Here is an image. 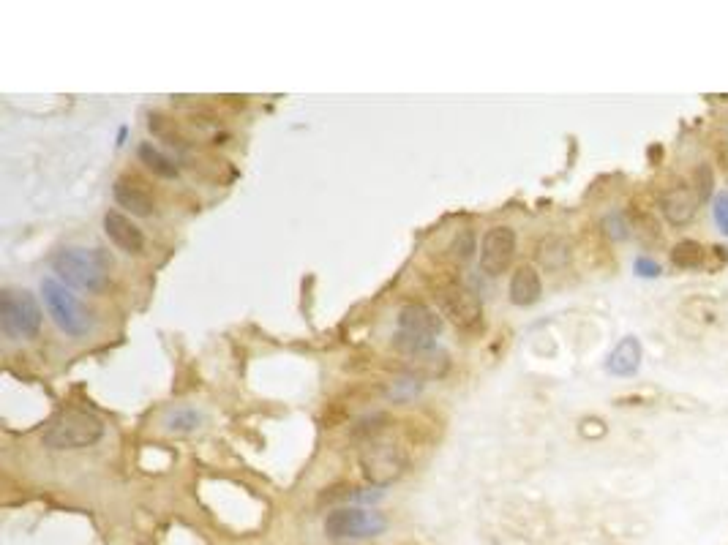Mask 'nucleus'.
<instances>
[{"instance_id":"dca6fc26","label":"nucleus","mask_w":728,"mask_h":545,"mask_svg":"<svg viewBox=\"0 0 728 545\" xmlns=\"http://www.w3.org/2000/svg\"><path fill=\"white\" fill-rule=\"evenodd\" d=\"M137 153H140V161L153 175H159V178H178V164L167 153H161L153 142H142Z\"/></svg>"},{"instance_id":"6ab92c4d","label":"nucleus","mask_w":728,"mask_h":545,"mask_svg":"<svg viewBox=\"0 0 728 545\" xmlns=\"http://www.w3.org/2000/svg\"><path fill=\"white\" fill-rule=\"evenodd\" d=\"M693 178H696V197L699 202H707L712 197V189H715V175H712V169L707 164H699L696 172H693Z\"/></svg>"},{"instance_id":"a211bd4d","label":"nucleus","mask_w":728,"mask_h":545,"mask_svg":"<svg viewBox=\"0 0 728 545\" xmlns=\"http://www.w3.org/2000/svg\"><path fill=\"white\" fill-rule=\"evenodd\" d=\"M475 251H478V248H475V232H472V229H464V232L456 235V240L450 243V254L459 259V262H467Z\"/></svg>"},{"instance_id":"20e7f679","label":"nucleus","mask_w":728,"mask_h":545,"mask_svg":"<svg viewBox=\"0 0 728 545\" xmlns=\"http://www.w3.org/2000/svg\"><path fill=\"white\" fill-rule=\"evenodd\" d=\"M439 330H442V322H439L437 311H431L423 303H407L396 319V347L409 355H420L434 347Z\"/></svg>"},{"instance_id":"f3484780","label":"nucleus","mask_w":728,"mask_h":545,"mask_svg":"<svg viewBox=\"0 0 728 545\" xmlns=\"http://www.w3.org/2000/svg\"><path fill=\"white\" fill-rule=\"evenodd\" d=\"M202 426V415L191 407H175L164 415V428L170 434H194Z\"/></svg>"},{"instance_id":"2eb2a0df","label":"nucleus","mask_w":728,"mask_h":545,"mask_svg":"<svg viewBox=\"0 0 728 545\" xmlns=\"http://www.w3.org/2000/svg\"><path fill=\"white\" fill-rule=\"evenodd\" d=\"M671 262L679 270H699L707 262V248L701 246L699 240H679L677 246L671 248Z\"/></svg>"},{"instance_id":"412c9836","label":"nucleus","mask_w":728,"mask_h":545,"mask_svg":"<svg viewBox=\"0 0 728 545\" xmlns=\"http://www.w3.org/2000/svg\"><path fill=\"white\" fill-rule=\"evenodd\" d=\"M712 218H715V227H718L723 235H728V194L726 191L715 197V205H712Z\"/></svg>"},{"instance_id":"f257e3e1","label":"nucleus","mask_w":728,"mask_h":545,"mask_svg":"<svg viewBox=\"0 0 728 545\" xmlns=\"http://www.w3.org/2000/svg\"><path fill=\"white\" fill-rule=\"evenodd\" d=\"M52 270L66 287L104 292L110 284L112 259L104 248H63L52 259Z\"/></svg>"},{"instance_id":"0eeeda50","label":"nucleus","mask_w":728,"mask_h":545,"mask_svg":"<svg viewBox=\"0 0 728 545\" xmlns=\"http://www.w3.org/2000/svg\"><path fill=\"white\" fill-rule=\"evenodd\" d=\"M388 529V518L363 507H336L325 516V535L333 540H366Z\"/></svg>"},{"instance_id":"aec40b11","label":"nucleus","mask_w":728,"mask_h":545,"mask_svg":"<svg viewBox=\"0 0 728 545\" xmlns=\"http://www.w3.org/2000/svg\"><path fill=\"white\" fill-rule=\"evenodd\" d=\"M603 227H606V232H609V238H614V240L630 238V224H628V218L622 216V213H611V216H606Z\"/></svg>"},{"instance_id":"9b49d317","label":"nucleus","mask_w":728,"mask_h":545,"mask_svg":"<svg viewBox=\"0 0 728 545\" xmlns=\"http://www.w3.org/2000/svg\"><path fill=\"white\" fill-rule=\"evenodd\" d=\"M696 208H699L696 189L682 186V183L666 189L663 191V197H660V213H663V218L669 221L671 227H685L688 221H693Z\"/></svg>"},{"instance_id":"7ed1b4c3","label":"nucleus","mask_w":728,"mask_h":545,"mask_svg":"<svg viewBox=\"0 0 728 545\" xmlns=\"http://www.w3.org/2000/svg\"><path fill=\"white\" fill-rule=\"evenodd\" d=\"M104 436V423L88 412H66L52 420L41 442L50 450H85Z\"/></svg>"},{"instance_id":"f8f14e48","label":"nucleus","mask_w":728,"mask_h":545,"mask_svg":"<svg viewBox=\"0 0 728 545\" xmlns=\"http://www.w3.org/2000/svg\"><path fill=\"white\" fill-rule=\"evenodd\" d=\"M104 232L126 254H142V248H145L142 229L129 216H123L120 210H107L104 213Z\"/></svg>"},{"instance_id":"f03ea898","label":"nucleus","mask_w":728,"mask_h":545,"mask_svg":"<svg viewBox=\"0 0 728 545\" xmlns=\"http://www.w3.org/2000/svg\"><path fill=\"white\" fill-rule=\"evenodd\" d=\"M41 295H44V306L50 311L52 322L66 336L82 338L93 330V314H90V308L63 281H58V278H44L41 281Z\"/></svg>"},{"instance_id":"4be33fe9","label":"nucleus","mask_w":728,"mask_h":545,"mask_svg":"<svg viewBox=\"0 0 728 545\" xmlns=\"http://www.w3.org/2000/svg\"><path fill=\"white\" fill-rule=\"evenodd\" d=\"M633 270H636V273H639V276H644V278H655V276H660V273H663L658 262H655V259H649V257L636 259V262H633Z\"/></svg>"},{"instance_id":"9d476101","label":"nucleus","mask_w":728,"mask_h":545,"mask_svg":"<svg viewBox=\"0 0 728 545\" xmlns=\"http://www.w3.org/2000/svg\"><path fill=\"white\" fill-rule=\"evenodd\" d=\"M112 197L120 208L131 210V216L148 218L156 213V197L137 175H120L112 186Z\"/></svg>"},{"instance_id":"4468645a","label":"nucleus","mask_w":728,"mask_h":545,"mask_svg":"<svg viewBox=\"0 0 728 545\" xmlns=\"http://www.w3.org/2000/svg\"><path fill=\"white\" fill-rule=\"evenodd\" d=\"M641 366V344L639 338L625 336L606 360V371L614 377H633Z\"/></svg>"},{"instance_id":"39448f33","label":"nucleus","mask_w":728,"mask_h":545,"mask_svg":"<svg viewBox=\"0 0 728 545\" xmlns=\"http://www.w3.org/2000/svg\"><path fill=\"white\" fill-rule=\"evenodd\" d=\"M41 308L28 289H3L0 295V327L11 341L36 338L41 330Z\"/></svg>"},{"instance_id":"ddd939ff","label":"nucleus","mask_w":728,"mask_h":545,"mask_svg":"<svg viewBox=\"0 0 728 545\" xmlns=\"http://www.w3.org/2000/svg\"><path fill=\"white\" fill-rule=\"evenodd\" d=\"M510 303L519 308L535 306L543 295V278L532 265H521L513 276H510Z\"/></svg>"},{"instance_id":"6e6552de","label":"nucleus","mask_w":728,"mask_h":545,"mask_svg":"<svg viewBox=\"0 0 728 545\" xmlns=\"http://www.w3.org/2000/svg\"><path fill=\"white\" fill-rule=\"evenodd\" d=\"M360 466H363V475L369 477L371 483L388 486L404 472L407 458L396 442H388L382 436H371L363 447V453H360Z\"/></svg>"},{"instance_id":"423d86ee","label":"nucleus","mask_w":728,"mask_h":545,"mask_svg":"<svg viewBox=\"0 0 728 545\" xmlns=\"http://www.w3.org/2000/svg\"><path fill=\"white\" fill-rule=\"evenodd\" d=\"M437 300L442 314L464 333H478L483 327V303L475 292L461 284L459 278H448L437 287Z\"/></svg>"},{"instance_id":"1a4fd4ad","label":"nucleus","mask_w":728,"mask_h":545,"mask_svg":"<svg viewBox=\"0 0 728 545\" xmlns=\"http://www.w3.org/2000/svg\"><path fill=\"white\" fill-rule=\"evenodd\" d=\"M516 257V232L510 227H491L480 240V268L486 276H502Z\"/></svg>"}]
</instances>
